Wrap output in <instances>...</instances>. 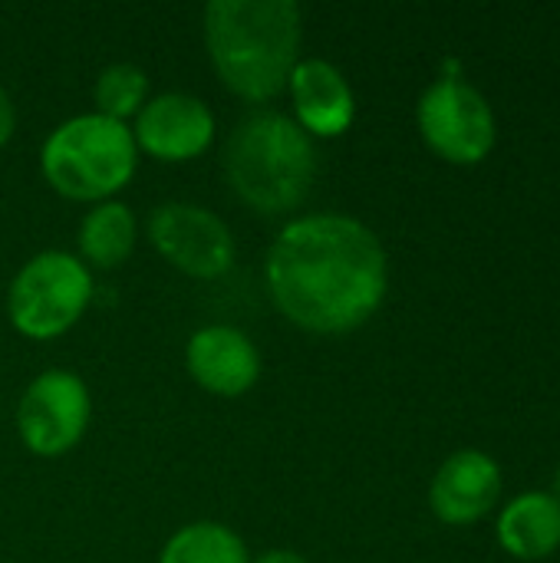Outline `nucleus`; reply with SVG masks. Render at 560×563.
Segmentation results:
<instances>
[{
  "label": "nucleus",
  "mask_w": 560,
  "mask_h": 563,
  "mask_svg": "<svg viewBox=\"0 0 560 563\" xmlns=\"http://www.w3.org/2000/svg\"><path fill=\"white\" fill-rule=\"evenodd\" d=\"M426 145L452 165H479L498 139L488 99L462 76H439L416 106Z\"/></svg>",
  "instance_id": "423d86ee"
},
{
  "label": "nucleus",
  "mask_w": 560,
  "mask_h": 563,
  "mask_svg": "<svg viewBox=\"0 0 560 563\" xmlns=\"http://www.w3.org/2000/svg\"><path fill=\"white\" fill-rule=\"evenodd\" d=\"M96 112L125 122L149 102V76L135 63H109L92 86Z\"/></svg>",
  "instance_id": "dca6fc26"
},
{
  "label": "nucleus",
  "mask_w": 560,
  "mask_h": 563,
  "mask_svg": "<svg viewBox=\"0 0 560 563\" xmlns=\"http://www.w3.org/2000/svg\"><path fill=\"white\" fill-rule=\"evenodd\" d=\"M92 399L86 383L69 369H46L20 396L17 406V432L20 442L40 455L56 459L79 445L89 429Z\"/></svg>",
  "instance_id": "0eeeda50"
},
{
  "label": "nucleus",
  "mask_w": 560,
  "mask_h": 563,
  "mask_svg": "<svg viewBox=\"0 0 560 563\" xmlns=\"http://www.w3.org/2000/svg\"><path fill=\"white\" fill-rule=\"evenodd\" d=\"M224 178L251 211L267 218L287 214L317 178L314 139L290 115L257 109L228 135Z\"/></svg>",
  "instance_id": "7ed1b4c3"
},
{
  "label": "nucleus",
  "mask_w": 560,
  "mask_h": 563,
  "mask_svg": "<svg viewBox=\"0 0 560 563\" xmlns=\"http://www.w3.org/2000/svg\"><path fill=\"white\" fill-rule=\"evenodd\" d=\"M132 139L158 162H188L211 145L215 112L191 92H162L139 109Z\"/></svg>",
  "instance_id": "1a4fd4ad"
},
{
  "label": "nucleus",
  "mask_w": 560,
  "mask_h": 563,
  "mask_svg": "<svg viewBox=\"0 0 560 563\" xmlns=\"http://www.w3.org/2000/svg\"><path fill=\"white\" fill-rule=\"evenodd\" d=\"M92 300L89 267L66 251L33 254L10 280V323L30 340H53L76 327Z\"/></svg>",
  "instance_id": "39448f33"
},
{
  "label": "nucleus",
  "mask_w": 560,
  "mask_h": 563,
  "mask_svg": "<svg viewBox=\"0 0 560 563\" xmlns=\"http://www.w3.org/2000/svg\"><path fill=\"white\" fill-rule=\"evenodd\" d=\"M135 165L139 145L132 129L102 112L59 122L40 148L43 178L73 201H109L132 181Z\"/></svg>",
  "instance_id": "20e7f679"
},
{
  "label": "nucleus",
  "mask_w": 560,
  "mask_h": 563,
  "mask_svg": "<svg viewBox=\"0 0 560 563\" xmlns=\"http://www.w3.org/2000/svg\"><path fill=\"white\" fill-rule=\"evenodd\" d=\"M191 379L224 399L244 396L261 376V353L254 340L228 323H211L191 333L185 346Z\"/></svg>",
  "instance_id": "9b49d317"
},
{
  "label": "nucleus",
  "mask_w": 560,
  "mask_h": 563,
  "mask_svg": "<svg viewBox=\"0 0 560 563\" xmlns=\"http://www.w3.org/2000/svg\"><path fill=\"white\" fill-rule=\"evenodd\" d=\"M158 563H251V554L241 534H234L228 525L195 521L165 541Z\"/></svg>",
  "instance_id": "2eb2a0df"
},
{
  "label": "nucleus",
  "mask_w": 560,
  "mask_h": 563,
  "mask_svg": "<svg viewBox=\"0 0 560 563\" xmlns=\"http://www.w3.org/2000/svg\"><path fill=\"white\" fill-rule=\"evenodd\" d=\"M254 563H310L304 554L297 551H287V548H274V551H264Z\"/></svg>",
  "instance_id": "a211bd4d"
},
{
  "label": "nucleus",
  "mask_w": 560,
  "mask_h": 563,
  "mask_svg": "<svg viewBox=\"0 0 560 563\" xmlns=\"http://www.w3.org/2000/svg\"><path fill=\"white\" fill-rule=\"evenodd\" d=\"M304 13L294 0H211L205 7V46L218 79L248 102L287 89L300 63Z\"/></svg>",
  "instance_id": "f03ea898"
},
{
  "label": "nucleus",
  "mask_w": 560,
  "mask_h": 563,
  "mask_svg": "<svg viewBox=\"0 0 560 563\" xmlns=\"http://www.w3.org/2000/svg\"><path fill=\"white\" fill-rule=\"evenodd\" d=\"M287 89L294 99L290 119L310 139H337L356 119L353 89L347 76L340 73V66H333L330 59H320V56L300 59L287 79Z\"/></svg>",
  "instance_id": "f8f14e48"
},
{
  "label": "nucleus",
  "mask_w": 560,
  "mask_h": 563,
  "mask_svg": "<svg viewBox=\"0 0 560 563\" xmlns=\"http://www.w3.org/2000/svg\"><path fill=\"white\" fill-rule=\"evenodd\" d=\"M264 280L274 307L307 333H350L386 300L389 257L370 224L350 214H300L274 238Z\"/></svg>",
  "instance_id": "f257e3e1"
},
{
  "label": "nucleus",
  "mask_w": 560,
  "mask_h": 563,
  "mask_svg": "<svg viewBox=\"0 0 560 563\" xmlns=\"http://www.w3.org/2000/svg\"><path fill=\"white\" fill-rule=\"evenodd\" d=\"M135 238H139V224L129 205L116 198L96 201L83 214L79 231H76L79 261H86V267L112 271L129 261V254L135 251Z\"/></svg>",
  "instance_id": "4468645a"
},
{
  "label": "nucleus",
  "mask_w": 560,
  "mask_h": 563,
  "mask_svg": "<svg viewBox=\"0 0 560 563\" xmlns=\"http://www.w3.org/2000/svg\"><path fill=\"white\" fill-rule=\"evenodd\" d=\"M152 247L182 274L215 280L234 264L231 228L208 208L191 201H165L149 214Z\"/></svg>",
  "instance_id": "6e6552de"
},
{
  "label": "nucleus",
  "mask_w": 560,
  "mask_h": 563,
  "mask_svg": "<svg viewBox=\"0 0 560 563\" xmlns=\"http://www.w3.org/2000/svg\"><path fill=\"white\" fill-rule=\"evenodd\" d=\"M502 498V468L492 455L479 449H462L449 455L432 485H429V508L442 525L465 528L492 515Z\"/></svg>",
  "instance_id": "9d476101"
},
{
  "label": "nucleus",
  "mask_w": 560,
  "mask_h": 563,
  "mask_svg": "<svg viewBox=\"0 0 560 563\" xmlns=\"http://www.w3.org/2000/svg\"><path fill=\"white\" fill-rule=\"evenodd\" d=\"M554 498L560 501V468H558V475H554Z\"/></svg>",
  "instance_id": "6ab92c4d"
},
{
  "label": "nucleus",
  "mask_w": 560,
  "mask_h": 563,
  "mask_svg": "<svg viewBox=\"0 0 560 563\" xmlns=\"http://www.w3.org/2000/svg\"><path fill=\"white\" fill-rule=\"evenodd\" d=\"M498 541L518 561H545L560 548V501L548 492H525L498 515Z\"/></svg>",
  "instance_id": "ddd939ff"
},
{
  "label": "nucleus",
  "mask_w": 560,
  "mask_h": 563,
  "mask_svg": "<svg viewBox=\"0 0 560 563\" xmlns=\"http://www.w3.org/2000/svg\"><path fill=\"white\" fill-rule=\"evenodd\" d=\"M13 129H17V109H13L10 92L0 86V145H7V142H10Z\"/></svg>",
  "instance_id": "f3484780"
}]
</instances>
